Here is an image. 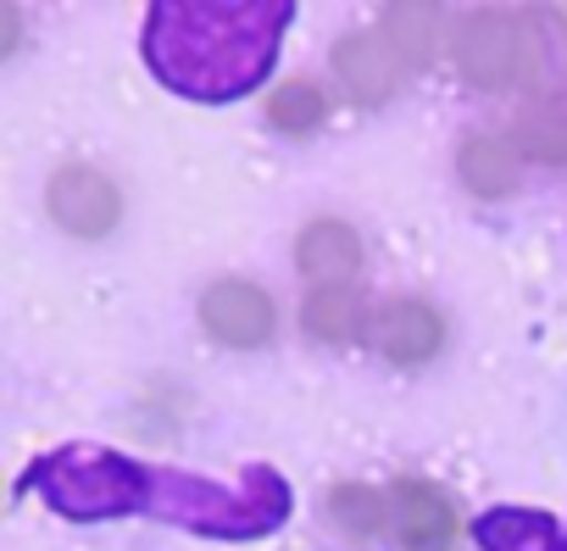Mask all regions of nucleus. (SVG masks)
<instances>
[{
  "label": "nucleus",
  "instance_id": "f257e3e1",
  "mask_svg": "<svg viewBox=\"0 0 567 551\" xmlns=\"http://www.w3.org/2000/svg\"><path fill=\"white\" fill-rule=\"evenodd\" d=\"M18 490L40 496L51 512H62L73 523L140 512V518L206 534V540H261L296 507L284 473L267 462L239 468V484H217V479L178 473L162 462H134V457H123L112 446H90V440L34 457V468L23 473Z\"/></svg>",
  "mask_w": 567,
  "mask_h": 551
},
{
  "label": "nucleus",
  "instance_id": "f03ea898",
  "mask_svg": "<svg viewBox=\"0 0 567 551\" xmlns=\"http://www.w3.org/2000/svg\"><path fill=\"white\" fill-rule=\"evenodd\" d=\"M290 18V0H156L140 51L156 84L184 101L223 106L267 79Z\"/></svg>",
  "mask_w": 567,
  "mask_h": 551
},
{
  "label": "nucleus",
  "instance_id": "7ed1b4c3",
  "mask_svg": "<svg viewBox=\"0 0 567 551\" xmlns=\"http://www.w3.org/2000/svg\"><path fill=\"white\" fill-rule=\"evenodd\" d=\"M456 68L478 90H523L545 68V29L523 7L467 12L456 23Z\"/></svg>",
  "mask_w": 567,
  "mask_h": 551
},
{
  "label": "nucleus",
  "instance_id": "20e7f679",
  "mask_svg": "<svg viewBox=\"0 0 567 551\" xmlns=\"http://www.w3.org/2000/svg\"><path fill=\"white\" fill-rule=\"evenodd\" d=\"M334 73H340V84H346L357 101L379 106V101H390V95H395V84H401L412 68H406V57H401L395 34L379 23V29H368V34L340 40V51H334Z\"/></svg>",
  "mask_w": 567,
  "mask_h": 551
},
{
  "label": "nucleus",
  "instance_id": "39448f33",
  "mask_svg": "<svg viewBox=\"0 0 567 551\" xmlns=\"http://www.w3.org/2000/svg\"><path fill=\"white\" fill-rule=\"evenodd\" d=\"M200 324L212 340L250 351V346L272 340V302H267V290H256L245 279H223L200 296Z\"/></svg>",
  "mask_w": 567,
  "mask_h": 551
},
{
  "label": "nucleus",
  "instance_id": "423d86ee",
  "mask_svg": "<svg viewBox=\"0 0 567 551\" xmlns=\"http://www.w3.org/2000/svg\"><path fill=\"white\" fill-rule=\"evenodd\" d=\"M117 190H112V178L106 173H95V167H62L56 178H51V217L68 228V234H79V239H101L112 223H117Z\"/></svg>",
  "mask_w": 567,
  "mask_h": 551
},
{
  "label": "nucleus",
  "instance_id": "0eeeda50",
  "mask_svg": "<svg viewBox=\"0 0 567 551\" xmlns=\"http://www.w3.org/2000/svg\"><path fill=\"white\" fill-rule=\"evenodd\" d=\"M390 507H395V534H401L406 551H451L456 545V507L440 484L395 479Z\"/></svg>",
  "mask_w": 567,
  "mask_h": 551
},
{
  "label": "nucleus",
  "instance_id": "6e6552de",
  "mask_svg": "<svg viewBox=\"0 0 567 551\" xmlns=\"http://www.w3.org/2000/svg\"><path fill=\"white\" fill-rule=\"evenodd\" d=\"M368 335H373V346H379L390 363L417 368V363H429V357L440 351L445 324H440V313H434L429 302H384V307L373 313Z\"/></svg>",
  "mask_w": 567,
  "mask_h": 551
},
{
  "label": "nucleus",
  "instance_id": "1a4fd4ad",
  "mask_svg": "<svg viewBox=\"0 0 567 551\" xmlns=\"http://www.w3.org/2000/svg\"><path fill=\"white\" fill-rule=\"evenodd\" d=\"M296 262H301V273H307L318 290H340V285H351L357 273H362V239L340 217H318V223L301 228Z\"/></svg>",
  "mask_w": 567,
  "mask_h": 551
},
{
  "label": "nucleus",
  "instance_id": "9d476101",
  "mask_svg": "<svg viewBox=\"0 0 567 551\" xmlns=\"http://www.w3.org/2000/svg\"><path fill=\"white\" fill-rule=\"evenodd\" d=\"M478 551H567V534L539 507H489L473 518Z\"/></svg>",
  "mask_w": 567,
  "mask_h": 551
},
{
  "label": "nucleus",
  "instance_id": "9b49d317",
  "mask_svg": "<svg viewBox=\"0 0 567 551\" xmlns=\"http://www.w3.org/2000/svg\"><path fill=\"white\" fill-rule=\"evenodd\" d=\"M517 145H523L534 162L561 167V162H567V95H539L534 106H523V118H517Z\"/></svg>",
  "mask_w": 567,
  "mask_h": 551
},
{
  "label": "nucleus",
  "instance_id": "f8f14e48",
  "mask_svg": "<svg viewBox=\"0 0 567 551\" xmlns=\"http://www.w3.org/2000/svg\"><path fill=\"white\" fill-rule=\"evenodd\" d=\"M462 178H467L478 195H512V184H517V156H512L501 140H489V134H467V145H462Z\"/></svg>",
  "mask_w": 567,
  "mask_h": 551
},
{
  "label": "nucleus",
  "instance_id": "ddd939ff",
  "mask_svg": "<svg viewBox=\"0 0 567 551\" xmlns=\"http://www.w3.org/2000/svg\"><path fill=\"white\" fill-rule=\"evenodd\" d=\"M307 329L323 335V340H351L362 329V296H357V285L312 290L307 296Z\"/></svg>",
  "mask_w": 567,
  "mask_h": 551
},
{
  "label": "nucleus",
  "instance_id": "4468645a",
  "mask_svg": "<svg viewBox=\"0 0 567 551\" xmlns=\"http://www.w3.org/2000/svg\"><path fill=\"white\" fill-rule=\"evenodd\" d=\"M267 118H272V129H284V134H312V129L323 123V95H318V84H312V79L278 84V90L267 95Z\"/></svg>",
  "mask_w": 567,
  "mask_h": 551
},
{
  "label": "nucleus",
  "instance_id": "2eb2a0df",
  "mask_svg": "<svg viewBox=\"0 0 567 551\" xmlns=\"http://www.w3.org/2000/svg\"><path fill=\"white\" fill-rule=\"evenodd\" d=\"M329 512H334L340 534L368 540V534H379V523H384V496H379L373 484H334Z\"/></svg>",
  "mask_w": 567,
  "mask_h": 551
}]
</instances>
